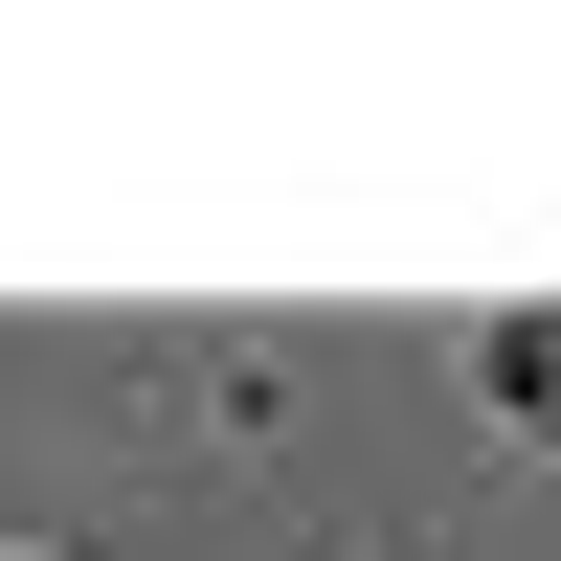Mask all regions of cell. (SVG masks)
I'll use <instances>...</instances> for the list:
<instances>
[{"mask_svg":"<svg viewBox=\"0 0 561 561\" xmlns=\"http://www.w3.org/2000/svg\"><path fill=\"white\" fill-rule=\"evenodd\" d=\"M494 404H539V427H561V314H517V337H494Z\"/></svg>","mask_w":561,"mask_h":561,"instance_id":"cell-1","label":"cell"}]
</instances>
